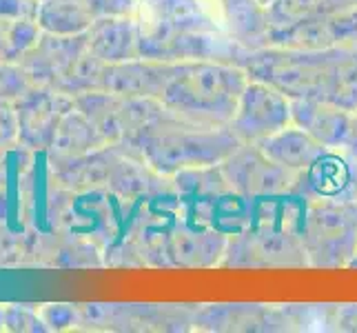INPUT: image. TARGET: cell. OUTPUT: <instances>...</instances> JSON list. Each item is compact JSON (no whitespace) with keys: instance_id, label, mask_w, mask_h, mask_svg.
<instances>
[{"instance_id":"cell-1","label":"cell","mask_w":357,"mask_h":333,"mask_svg":"<svg viewBox=\"0 0 357 333\" xmlns=\"http://www.w3.org/2000/svg\"><path fill=\"white\" fill-rule=\"evenodd\" d=\"M246 82L249 73L233 60L182 58L174 63L160 103L189 125L229 127Z\"/></svg>"},{"instance_id":"cell-2","label":"cell","mask_w":357,"mask_h":333,"mask_svg":"<svg viewBox=\"0 0 357 333\" xmlns=\"http://www.w3.org/2000/svg\"><path fill=\"white\" fill-rule=\"evenodd\" d=\"M242 140L231 127H198L174 114L146 125L125 149L142 158L160 176L174 178L180 171L222 165Z\"/></svg>"},{"instance_id":"cell-3","label":"cell","mask_w":357,"mask_h":333,"mask_svg":"<svg viewBox=\"0 0 357 333\" xmlns=\"http://www.w3.org/2000/svg\"><path fill=\"white\" fill-rule=\"evenodd\" d=\"M340 47L322 52H304L287 47H238L233 63H238L249 78L262 80L275 87L291 101L295 98H324L328 89V76L337 58Z\"/></svg>"},{"instance_id":"cell-4","label":"cell","mask_w":357,"mask_h":333,"mask_svg":"<svg viewBox=\"0 0 357 333\" xmlns=\"http://www.w3.org/2000/svg\"><path fill=\"white\" fill-rule=\"evenodd\" d=\"M300 238L309 267H349L357 253V202L306 200Z\"/></svg>"},{"instance_id":"cell-5","label":"cell","mask_w":357,"mask_h":333,"mask_svg":"<svg viewBox=\"0 0 357 333\" xmlns=\"http://www.w3.org/2000/svg\"><path fill=\"white\" fill-rule=\"evenodd\" d=\"M222 267H309V262L300 229L253 212L251 227L229 238Z\"/></svg>"},{"instance_id":"cell-6","label":"cell","mask_w":357,"mask_h":333,"mask_svg":"<svg viewBox=\"0 0 357 333\" xmlns=\"http://www.w3.org/2000/svg\"><path fill=\"white\" fill-rule=\"evenodd\" d=\"M222 174L229 187L249 200H266L289 195L298 189L300 174L273 163L260 145L242 142L222 165Z\"/></svg>"},{"instance_id":"cell-7","label":"cell","mask_w":357,"mask_h":333,"mask_svg":"<svg viewBox=\"0 0 357 333\" xmlns=\"http://www.w3.org/2000/svg\"><path fill=\"white\" fill-rule=\"evenodd\" d=\"M291 122V98L262 80L249 78L229 127L242 142L260 145Z\"/></svg>"},{"instance_id":"cell-8","label":"cell","mask_w":357,"mask_h":333,"mask_svg":"<svg viewBox=\"0 0 357 333\" xmlns=\"http://www.w3.org/2000/svg\"><path fill=\"white\" fill-rule=\"evenodd\" d=\"M73 107V98L54 87H33L14 103L18 120V145L29 151H49L60 120Z\"/></svg>"},{"instance_id":"cell-9","label":"cell","mask_w":357,"mask_h":333,"mask_svg":"<svg viewBox=\"0 0 357 333\" xmlns=\"http://www.w3.org/2000/svg\"><path fill=\"white\" fill-rule=\"evenodd\" d=\"M295 193L302 200L357 202V158L349 149H324L300 174Z\"/></svg>"},{"instance_id":"cell-10","label":"cell","mask_w":357,"mask_h":333,"mask_svg":"<svg viewBox=\"0 0 357 333\" xmlns=\"http://www.w3.org/2000/svg\"><path fill=\"white\" fill-rule=\"evenodd\" d=\"M229 238L231 236L220 229L189 222V225H178L167 233L162 249L169 258V265L174 267H218L225 260Z\"/></svg>"},{"instance_id":"cell-11","label":"cell","mask_w":357,"mask_h":333,"mask_svg":"<svg viewBox=\"0 0 357 333\" xmlns=\"http://www.w3.org/2000/svg\"><path fill=\"white\" fill-rule=\"evenodd\" d=\"M291 118L326 149H347L351 140L355 111L344 109L324 98H295L291 101Z\"/></svg>"},{"instance_id":"cell-12","label":"cell","mask_w":357,"mask_h":333,"mask_svg":"<svg viewBox=\"0 0 357 333\" xmlns=\"http://www.w3.org/2000/svg\"><path fill=\"white\" fill-rule=\"evenodd\" d=\"M174 63L176 60L140 56L127 60V63L107 65L102 89L129 98H153V101H162L171 71H174Z\"/></svg>"},{"instance_id":"cell-13","label":"cell","mask_w":357,"mask_h":333,"mask_svg":"<svg viewBox=\"0 0 357 333\" xmlns=\"http://www.w3.org/2000/svg\"><path fill=\"white\" fill-rule=\"evenodd\" d=\"M87 49L105 65H118L142 56L140 22L133 14L98 16L84 34Z\"/></svg>"},{"instance_id":"cell-14","label":"cell","mask_w":357,"mask_h":333,"mask_svg":"<svg viewBox=\"0 0 357 333\" xmlns=\"http://www.w3.org/2000/svg\"><path fill=\"white\" fill-rule=\"evenodd\" d=\"M84 49L87 40L82 36H54L45 34L36 43L31 52L20 60L22 69L29 73L33 84L43 87H56V82L63 78V73L76 60Z\"/></svg>"},{"instance_id":"cell-15","label":"cell","mask_w":357,"mask_h":333,"mask_svg":"<svg viewBox=\"0 0 357 333\" xmlns=\"http://www.w3.org/2000/svg\"><path fill=\"white\" fill-rule=\"evenodd\" d=\"M260 149L273 160V163L302 174V171L309 167L326 147H322L313 135H309L304 129H300L298 125L291 122L289 127L280 129L278 133L268 135L266 140H262Z\"/></svg>"},{"instance_id":"cell-16","label":"cell","mask_w":357,"mask_h":333,"mask_svg":"<svg viewBox=\"0 0 357 333\" xmlns=\"http://www.w3.org/2000/svg\"><path fill=\"white\" fill-rule=\"evenodd\" d=\"M102 147H107V140L100 135V131L96 129L93 122L76 107V103H73V107L63 116V120H60L54 145L47 154L76 158V156L93 154L98 149H102Z\"/></svg>"},{"instance_id":"cell-17","label":"cell","mask_w":357,"mask_h":333,"mask_svg":"<svg viewBox=\"0 0 357 333\" xmlns=\"http://www.w3.org/2000/svg\"><path fill=\"white\" fill-rule=\"evenodd\" d=\"M353 7L357 0H275L264 11L271 29H284L298 22L333 18Z\"/></svg>"},{"instance_id":"cell-18","label":"cell","mask_w":357,"mask_h":333,"mask_svg":"<svg viewBox=\"0 0 357 333\" xmlns=\"http://www.w3.org/2000/svg\"><path fill=\"white\" fill-rule=\"evenodd\" d=\"M36 20L45 34L82 36L91 27L96 14L84 0H40Z\"/></svg>"},{"instance_id":"cell-19","label":"cell","mask_w":357,"mask_h":333,"mask_svg":"<svg viewBox=\"0 0 357 333\" xmlns=\"http://www.w3.org/2000/svg\"><path fill=\"white\" fill-rule=\"evenodd\" d=\"M326 101L349 111H357V47H340L331 67Z\"/></svg>"},{"instance_id":"cell-20","label":"cell","mask_w":357,"mask_h":333,"mask_svg":"<svg viewBox=\"0 0 357 333\" xmlns=\"http://www.w3.org/2000/svg\"><path fill=\"white\" fill-rule=\"evenodd\" d=\"M105 67L107 65L100 58H96L89 49H84V52L69 65V69L63 73V78L56 82L54 89L63 91L71 98L89 94V91H100Z\"/></svg>"},{"instance_id":"cell-21","label":"cell","mask_w":357,"mask_h":333,"mask_svg":"<svg viewBox=\"0 0 357 333\" xmlns=\"http://www.w3.org/2000/svg\"><path fill=\"white\" fill-rule=\"evenodd\" d=\"M40 36H43V29L36 18L9 20L3 31L7 63H20V60L36 47V43L40 40Z\"/></svg>"},{"instance_id":"cell-22","label":"cell","mask_w":357,"mask_h":333,"mask_svg":"<svg viewBox=\"0 0 357 333\" xmlns=\"http://www.w3.org/2000/svg\"><path fill=\"white\" fill-rule=\"evenodd\" d=\"M5 331L9 333H47L49 327L38 304H5Z\"/></svg>"},{"instance_id":"cell-23","label":"cell","mask_w":357,"mask_h":333,"mask_svg":"<svg viewBox=\"0 0 357 333\" xmlns=\"http://www.w3.org/2000/svg\"><path fill=\"white\" fill-rule=\"evenodd\" d=\"M33 87L29 73L22 69L20 63H3L0 65V98L16 103L22 94Z\"/></svg>"},{"instance_id":"cell-24","label":"cell","mask_w":357,"mask_h":333,"mask_svg":"<svg viewBox=\"0 0 357 333\" xmlns=\"http://www.w3.org/2000/svg\"><path fill=\"white\" fill-rule=\"evenodd\" d=\"M40 316L49 331H67L78 329L82 325V313L78 304H40Z\"/></svg>"},{"instance_id":"cell-25","label":"cell","mask_w":357,"mask_h":333,"mask_svg":"<svg viewBox=\"0 0 357 333\" xmlns=\"http://www.w3.org/2000/svg\"><path fill=\"white\" fill-rule=\"evenodd\" d=\"M335 47H357V7L328 18Z\"/></svg>"},{"instance_id":"cell-26","label":"cell","mask_w":357,"mask_h":333,"mask_svg":"<svg viewBox=\"0 0 357 333\" xmlns=\"http://www.w3.org/2000/svg\"><path fill=\"white\" fill-rule=\"evenodd\" d=\"M0 145L11 149L18 145V120L14 103L0 98Z\"/></svg>"},{"instance_id":"cell-27","label":"cell","mask_w":357,"mask_h":333,"mask_svg":"<svg viewBox=\"0 0 357 333\" xmlns=\"http://www.w3.org/2000/svg\"><path fill=\"white\" fill-rule=\"evenodd\" d=\"M40 9V0H0V16L7 20L36 18Z\"/></svg>"},{"instance_id":"cell-28","label":"cell","mask_w":357,"mask_h":333,"mask_svg":"<svg viewBox=\"0 0 357 333\" xmlns=\"http://www.w3.org/2000/svg\"><path fill=\"white\" fill-rule=\"evenodd\" d=\"M326 323L331 325V329H335V331H357V304L331 306Z\"/></svg>"},{"instance_id":"cell-29","label":"cell","mask_w":357,"mask_h":333,"mask_svg":"<svg viewBox=\"0 0 357 333\" xmlns=\"http://www.w3.org/2000/svg\"><path fill=\"white\" fill-rule=\"evenodd\" d=\"M347 149L357 158V111H355V125H353V133H351V140L347 145Z\"/></svg>"},{"instance_id":"cell-30","label":"cell","mask_w":357,"mask_h":333,"mask_svg":"<svg viewBox=\"0 0 357 333\" xmlns=\"http://www.w3.org/2000/svg\"><path fill=\"white\" fill-rule=\"evenodd\" d=\"M7 147H3V145H0V174H3V171H5V163H7Z\"/></svg>"},{"instance_id":"cell-31","label":"cell","mask_w":357,"mask_h":333,"mask_svg":"<svg viewBox=\"0 0 357 333\" xmlns=\"http://www.w3.org/2000/svg\"><path fill=\"white\" fill-rule=\"evenodd\" d=\"M7 63V58H5V40H3V34H0V65Z\"/></svg>"},{"instance_id":"cell-32","label":"cell","mask_w":357,"mask_h":333,"mask_svg":"<svg viewBox=\"0 0 357 333\" xmlns=\"http://www.w3.org/2000/svg\"><path fill=\"white\" fill-rule=\"evenodd\" d=\"M0 331H5V306L0 304Z\"/></svg>"},{"instance_id":"cell-33","label":"cell","mask_w":357,"mask_h":333,"mask_svg":"<svg viewBox=\"0 0 357 333\" xmlns=\"http://www.w3.org/2000/svg\"><path fill=\"white\" fill-rule=\"evenodd\" d=\"M7 22H9L7 18H3V16H0V34H3V31H5V27H7Z\"/></svg>"},{"instance_id":"cell-34","label":"cell","mask_w":357,"mask_h":333,"mask_svg":"<svg viewBox=\"0 0 357 333\" xmlns=\"http://www.w3.org/2000/svg\"><path fill=\"white\" fill-rule=\"evenodd\" d=\"M257 3H260V5H262V7L266 9L268 5H273V3H275V0H257Z\"/></svg>"}]
</instances>
